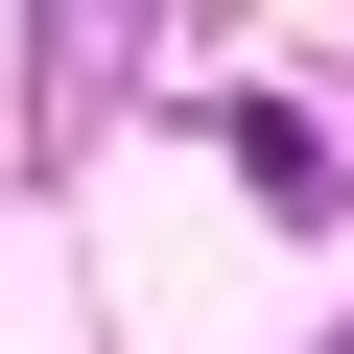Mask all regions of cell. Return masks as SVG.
I'll return each mask as SVG.
<instances>
[{"mask_svg":"<svg viewBox=\"0 0 354 354\" xmlns=\"http://www.w3.org/2000/svg\"><path fill=\"white\" fill-rule=\"evenodd\" d=\"M213 142H236V165H260V189H283V213H330V142H307V118H283V95H236V118H213Z\"/></svg>","mask_w":354,"mask_h":354,"instance_id":"obj_1","label":"cell"}]
</instances>
